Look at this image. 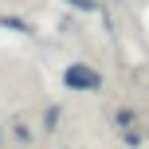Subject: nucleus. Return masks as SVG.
Here are the masks:
<instances>
[{
  "label": "nucleus",
  "mask_w": 149,
  "mask_h": 149,
  "mask_svg": "<svg viewBox=\"0 0 149 149\" xmlns=\"http://www.w3.org/2000/svg\"><path fill=\"white\" fill-rule=\"evenodd\" d=\"M63 79H67L71 90H94V86H98V74L90 71V67H82V63L67 67V74H63Z\"/></svg>",
  "instance_id": "f257e3e1"
},
{
  "label": "nucleus",
  "mask_w": 149,
  "mask_h": 149,
  "mask_svg": "<svg viewBox=\"0 0 149 149\" xmlns=\"http://www.w3.org/2000/svg\"><path fill=\"white\" fill-rule=\"evenodd\" d=\"M74 8H82V12H90V8H94V0H71Z\"/></svg>",
  "instance_id": "f03ea898"
}]
</instances>
